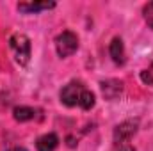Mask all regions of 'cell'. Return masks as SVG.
Here are the masks:
<instances>
[{"label":"cell","mask_w":153,"mask_h":151,"mask_svg":"<svg viewBox=\"0 0 153 151\" xmlns=\"http://www.w3.org/2000/svg\"><path fill=\"white\" fill-rule=\"evenodd\" d=\"M9 46L14 52V59L20 66H25L30 59V39L25 34H14L9 39Z\"/></svg>","instance_id":"cell-1"},{"label":"cell","mask_w":153,"mask_h":151,"mask_svg":"<svg viewBox=\"0 0 153 151\" xmlns=\"http://www.w3.org/2000/svg\"><path fill=\"white\" fill-rule=\"evenodd\" d=\"M78 48V38L76 34H73L71 30H64L62 34H59L55 38V50L59 57H70L73 55Z\"/></svg>","instance_id":"cell-2"},{"label":"cell","mask_w":153,"mask_h":151,"mask_svg":"<svg viewBox=\"0 0 153 151\" xmlns=\"http://www.w3.org/2000/svg\"><path fill=\"white\" fill-rule=\"evenodd\" d=\"M84 89H85L84 84L82 82H76V80L66 84L61 89V101L66 107H75V105H78V100H80V94H82Z\"/></svg>","instance_id":"cell-3"},{"label":"cell","mask_w":153,"mask_h":151,"mask_svg":"<svg viewBox=\"0 0 153 151\" xmlns=\"http://www.w3.org/2000/svg\"><path fill=\"white\" fill-rule=\"evenodd\" d=\"M137 126H139V123H137V121H132V119L123 121L121 124H117V126H116V130H114V142H116V146H119V144H126V142L135 135Z\"/></svg>","instance_id":"cell-4"},{"label":"cell","mask_w":153,"mask_h":151,"mask_svg":"<svg viewBox=\"0 0 153 151\" xmlns=\"http://www.w3.org/2000/svg\"><path fill=\"white\" fill-rule=\"evenodd\" d=\"M100 87H102V93L107 100H116L123 94V82L121 80H114V78L105 80L100 84Z\"/></svg>","instance_id":"cell-5"},{"label":"cell","mask_w":153,"mask_h":151,"mask_svg":"<svg viewBox=\"0 0 153 151\" xmlns=\"http://www.w3.org/2000/svg\"><path fill=\"white\" fill-rule=\"evenodd\" d=\"M109 53L112 57L116 64H125V44H123V39L121 38H114L109 44Z\"/></svg>","instance_id":"cell-6"},{"label":"cell","mask_w":153,"mask_h":151,"mask_svg":"<svg viewBox=\"0 0 153 151\" xmlns=\"http://www.w3.org/2000/svg\"><path fill=\"white\" fill-rule=\"evenodd\" d=\"M52 7H55V2H22V4H18V11L27 13V14L52 9Z\"/></svg>","instance_id":"cell-7"},{"label":"cell","mask_w":153,"mask_h":151,"mask_svg":"<svg viewBox=\"0 0 153 151\" xmlns=\"http://www.w3.org/2000/svg\"><path fill=\"white\" fill-rule=\"evenodd\" d=\"M59 146V137L55 133H45L41 135L36 142L38 151H55V148Z\"/></svg>","instance_id":"cell-8"},{"label":"cell","mask_w":153,"mask_h":151,"mask_svg":"<svg viewBox=\"0 0 153 151\" xmlns=\"http://www.w3.org/2000/svg\"><path fill=\"white\" fill-rule=\"evenodd\" d=\"M13 115H14V119L16 121H20V123H25V121H30V119H34V115H36V110L34 109H30V107H16L14 110H13Z\"/></svg>","instance_id":"cell-9"},{"label":"cell","mask_w":153,"mask_h":151,"mask_svg":"<svg viewBox=\"0 0 153 151\" xmlns=\"http://www.w3.org/2000/svg\"><path fill=\"white\" fill-rule=\"evenodd\" d=\"M96 100H94V94L89 91V89H84L82 94H80V100H78V107L84 109V110H91L94 107Z\"/></svg>","instance_id":"cell-10"},{"label":"cell","mask_w":153,"mask_h":151,"mask_svg":"<svg viewBox=\"0 0 153 151\" xmlns=\"http://www.w3.org/2000/svg\"><path fill=\"white\" fill-rule=\"evenodd\" d=\"M144 18H146V21L153 27V2L144 7Z\"/></svg>","instance_id":"cell-11"},{"label":"cell","mask_w":153,"mask_h":151,"mask_svg":"<svg viewBox=\"0 0 153 151\" xmlns=\"http://www.w3.org/2000/svg\"><path fill=\"white\" fill-rule=\"evenodd\" d=\"M141 78H143V82H144V84L152 85V84H153V71H152V70H144V71L141 73Z\"/></svg>","instance_id":"cell-12"},{"label":"cell","mask_w":153,"mask_h":151,"mask_svg":"<svg viewBox=\"0 0 153 151\" xmlns=\"http://www.w3.org/2000/svg\"><path fill=\"white\" fill-rule=\"evenodd\" d=\"M117 150H119V151H135V148H134V146H130V144L126 142V144H119V146H117Z\"/></svg>","instance_id":"cell-13"},{"label":"cell","mask_w":153,"mask_h":151,"mask_svg":"<svg viewBox=\"0 0 153 151\" xmlns=\"http://www.w3.org/2000/svg\"><path fill=\"white\" fill-rule=\"evenodd\" d=\"M9 151H27V150H23V148H13V150H9Z\"/></svg>","instance_id":"cell-14"}]
</instances>
